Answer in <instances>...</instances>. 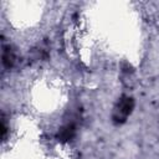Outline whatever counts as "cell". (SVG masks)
I'll return each instance as SVG.
<instances>
[{
  "label": "cell",
  "mask_w": 159,
  "mask_h": 159,
  "mask_svg": "<svg viewBox=\"0 0 159 159\" xmlns=\"http://www.w3.org/2000/svg\"><path fill=\"white\" fill-rule=\"evenodd\" d=\"M133 107H134V101L132 97H127V96H123L117 106L114 107V111H113V119L114 122L117 123H122L127 119V117L132 113L133 111Z\"/></svg>",
  "instance_id": "6da1fadb"
},
{
  "label": "cell",
  "mask_w": 159,
  "mask_h": 159,
  "mask_svg": "<svg viewBox=\"0 0 159 159\" xmlns=\"http://www.w3.org/2000/svg\"><path fill=\"white\" fill-rule=\"evenodd\" d=\"M15 62V53L10 46H2V65L5 68H10Z\"/></svg>",
  "instance_id": "7a4b0ae2"
}]
</instances>
